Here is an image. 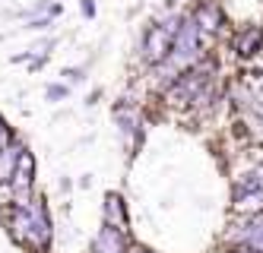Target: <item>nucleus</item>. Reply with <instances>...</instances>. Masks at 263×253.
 Returning <instances> with one entry per match:
<instances>
[{"label":"nucleus","mask_w":263,"mask_h":253,"mask_svg":"<svg viewBox=\"0 0 263 253\" xmlns=\"http://www.w3.org/2000/svg\"><path fill=\"white\" fill-rule=\"evenodd\" d=\"M219 73V64H216V57H210L206 54L203 61H197L191 70H184V73H178L172 83H168L165 89H162V95H165V105H172V108H194V102H197V95L213 83V76Z\"/></svg>","instance_id":"1"},{"label":"nucleus","mask_w":263,"mask_h":253,"mask_svg":"<svg viewBox=\"0 0 263 253\" xmlns=\"http://www.w3.org/2000/svg\"><path fill=\"white\" fill-rule=\"evenodd\" d=\"M181 19L184 16H165L159 19V23H153L146 32H143V64L149 67H159L165 64V57L172 54V45H175V38H178V29H181Z\"/></svg>","instance_id":"2"},{"label":"nucleus","mask_w":263,"mask_h":253,"mask_svg":"<svg viewBox=\"0 0 263 253\" xmlns=\"http://www.w3.org/2000/svg\"><path fill=\"white\" fill-rule=\"evenodd\" d=\"M29 212H32V228H29V241L23 250L29 253H48L51 250V238H54V228H51V216H48V206L45 197L35 193L29 200Z\"/></svg>","instance_id":"3"},{"label":"nucleus","mask_w":263,"mask_h":253,"mask_svg":"<svg viewBox=\"0 0 263 253\" xmlns=\"http://www.w3.org/2000/svg\"><path fill=\"white\" fill-rule=\"evenodd\" d=\"M92 253H130L127 231H121L115 225H102V231L92 241Z\"/></svg>","instance_id":"4"},{"label":"nucleus","mask_w":263,"mask_h":253,"mask_svg":"<svg viewBox=\"0 0 263 253\" xmlns=\"http://www.w3.org/2000/svg\"><path fill=\"white\" fill-rule=\"evenodd\" d=\"M191 16H194V23H197V29H200L203 38L206 35H216L222 29V10H219L216 0H200Z\"/></svg>","instance_id":"5"},{"label":"nucleus","mask_w":263,"mask_h":253,"mask_svg":"<svg viewBox=\"0 0 263 253\" xmlns=\"http://www.w3.org/2000/svg\"><path fill=\"white\" fill-rule=\"evenodd\" d=\"M260 51H263V26H241L235 32V54L257 57Z\"/></svg>","instance_id":"6"},{"label":"nucleus","mask_w":263,"mask_h":253,"mask_svg":"<svg viewBox=\"0 0 263 253\" xmlns=\"http://www.w3.org/2000/svg\"><path fill=\"white\" fill-rule=\"evenodd\" d=\"M105 225H115L121 231H127V209H124V200L118 197V193H108L105 197Z\"/></svg>","instance_id":"7"},{"label":"nucleus","mask_w":263,"mask_h":253,"mask_svg":"<svg viewBox=\"0 0 263 253\" xmlns=\"http://www.w3.org/2000/svg\"><path fill=\"white\" fill-rule=\"evenodd\" d=\"M115 124L121 127V133L127 136H134V133H140V114H137V108L134 105H118L115 108Z\"/></svg>","instance_id":"8"},{"label":"nucleus","mask_w":263,"mask_h":253,"mask_svg":"<svg viewBox=\"0 0 263 253\" xmlns=\"http://www.w3.org/2000/svg\"><path fill=\"white\" fill-rule=\"evenodd\" d=\"M20 152H23V143H20V140H16L13 146H7V149H0V184H10Z\"/></svg>","instance_id":"9"},{"label":"nucleus","mask_w":263,"mask_h":253,"mask_svg":"<svg viewBox=\"0 0 263 253\" xmlns=\"http://www.w3.org/2000/svg\"><path fill=\"white\" fill-rule=\"evenodd\" d=\"M16 143V133L10 130V124L0 118V149H7V146H13Z\"/></svg>","instance_id":"10"},{"label":"nucleus","mask_w":263,"mask_h":253,"mask_svg":"<svg viewBox=\"0 0 263 253\" xmlns=\"http://www.w3.org/2000/svg\"><path fill=\"white\" fill-rule=\"evenodd\" d=\"M67 92H70V89H67L64 83H58V86H48V99H51V102H61V99H67Z\"/></svg>","instance_id":"11"},{"label":"nucleus","mask_w":263,"mask_h":253,"mask_svg":"<svg viewBox=\"0 0 263 253\" xmlns=\"http://www.w3.org/2000/svg\"><path fill=\"white\" fill-rule=\"evenodd\" d=\"M64 76H67V83H80L83 80V70L80 67H70V70H64Z\"/></svg>","instance_id":"12"},{"label":"nucleus","mask_w":263,"mask_h":253,"mask_svg":"<svg viewBox=\"0 0 263 253\" xmlns=\"http://www.w3.org/2000/svg\"><path fill=\"white\" fill-rule=\"evenodd\" d=\"M130 253H156L153 247H143V244H130Z\"/></svg>","instance_id":"13"},{"label":"nucleus","mask_w":263,"mask_h":253,"mask_svg":"<svg viewBox=\"0 0 263 253\" xmlns=\"http://www.w3.org/2000/svg\"><path fill=\"white\" fill-rule=\"evenodd\" d=\"M83 13L86 16H96V4H92V0H83Z\"/></svg>","instance_id":"14"}]
</instances>
